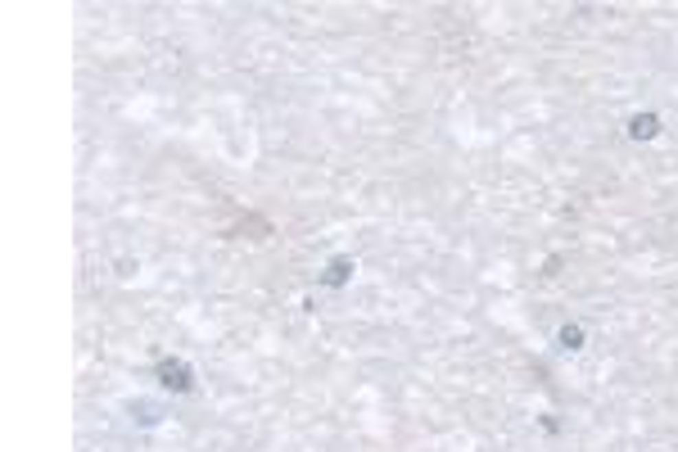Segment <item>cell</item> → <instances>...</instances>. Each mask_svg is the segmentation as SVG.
I'll use <instances>...</instances> for the list:
<instances>
[{
    "instance_id": "obj_1",
    "label": "cell",
    "mask_w": 678,
    "mask_h": 452,
    "mask_svg": "<svg viewBox=\"0 0 678 452\" xmlns=\"http://www.w3.org/2000/svg\"><path fill=\"white\" fill-rule=\"evenodd\" d=\"M159 376H163V385H168V389H181V394L190 389V371H185V362H163Z\"/></svg>"
}]
</instances>
